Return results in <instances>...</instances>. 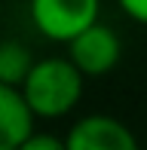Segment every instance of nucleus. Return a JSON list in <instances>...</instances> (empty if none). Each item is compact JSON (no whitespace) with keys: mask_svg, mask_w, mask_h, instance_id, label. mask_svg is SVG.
<instances>
[{"mask_svg":"<svg viewBox=\"0 0 147 150\" xmlns=\"http://www.w3.org/2000/svg\"><path fill=\"white\" fill-rule=\"evenodd\" d=\"M34 110L25 101L22 86L0 80V150H22L28 135L34 132Z\"/></svg>","mask_w":147,"mask_h":150,"instance_id":"39448f33","label":"nucleus"},{"mask_svg":"<svg viewBox=\"0 0 147 150\" xmlns=\"http://www.w3.org/2000/svg\"><path fill=\"white\" fill-rule=\"evenodd\" d=\"M123 12L138 25H147V0H119Z\"/></svg>","mask_w":147,"mask_h":150,"instance_id":"6e6552de","label":"nucleus"},{"mask_svg":"<svg viewBox=\"0 0 147 150\" xmlns=\"http://www.w3.org/2000/svg\"><path fill=\"white\" fill-rule=\"evenodd\" d=\"M31 25L52 43H68L98 22L101 0H31Z\"/></svg>","mask_w":147,"mask_h":150,"instance_id":"f03ea898","label":"nucleus"},{"mask_svg":"<svg viewBox=\"0 0 147 150\" xmlns=\"http://www.w3.org/2000/svg\"><path fill=\"white\" fill-rule=\"evenodd\" d=\"M119 55H123L119 34L101 22L83 28L74 40H68V58L80 67L83 77H107L119 64Z\"/></svg>","mask_w":147,"mask_h":150,"instance_id":"7ed1b4c3","label":"nucleus"},{"mask_svg":"<svg viewBox=\"0 0 147 150\" xmlns=\"http://www.w3.org/2000/svg\"><path fill=\"white\" fill-rule=\"evenodd\" d=\"M61 147H68V144L58 141V138H49V135H37V129L28 135V141L22 144V150H61Z\"/></svg>","mask_w":147,"mask_h":150,"instance_id":"0eeeda50","label":"nucleus"},{"mask_svg":"<svg viewBox=\"0 0 147 150\" xmlns=\"http://www.w3.org/2000/svg\"><path fill=\"white\" fill-rule=\"evenodd\" d=\"M64 144L68 150H135L138 138L123 120L107 113H92L68 129Z\"/></svg>","mask_w":147,"mask_h":150,"instance_id":"20e7f679","label":"nucleus"},{"mask_svg":"<svg viewBox=\"0 0 147 150\" xmlns=\"http://www.w3.org/2000/svg\"><path fill=\"white\" fill-rule=\"evenodd\" d=\"M83 80L86 77L68 55H52V58L34 61L31 74L22 83V92L34 110V117L58 120V117H68L80 104Z\"/></svg>","mask_w":147,"mask_h":150,"instance_id":"f257e3e1","label":"nucleus"},{"mask_svg":"<svg viewBox=\"0 0 147 150\" xmlns=\"http://www.w3.org/2000/svg\"><path fill=\"white\" fill-rule=\"evenodd\" d=\"M34 55L25 43L18 40H0V80L3 83H12V86H22L25 77L31 74L34 67Z\"/></svg>","mask_w":147,"mask_h":150,"instance_id":"423d86ee","label":"nucleus"}]
</instances>
